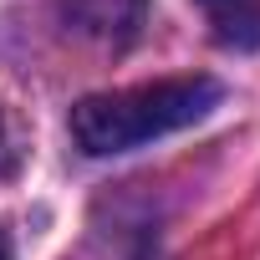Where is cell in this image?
Wrapping results in <instances>:
<instances>
[{"label": "cell", "mask_w": 260, "mask_h": 260, "mask_svg": "<svg viewBox=\"0 0 260 260\" xmlns=\"http://www.w3.org/2000/svg\"><path fill=\"white\" fill-rule=\"evenodd\" d=\"M224 87L204 72L194 77H158L143 87H122V92H97L72 107V143L92 158L112 153H133L153 138H169L179 127L209 117L219 107Z\"/></svg>", "instance_id": "1"}, {"label": "cell", "mask_w": 260, "mask_h": 260, "mask_svg": "<svg viewBox=\"0 0 260 260\" xmlns=\"http://www.w3.org/2000/svg\"><path fill=\"white\" fill-rule=\"evenodd\" d=\"M199 6H209L214 16H230V11H240V6H245V0H199Z\"/></svg>", "instance_id": "2"}, {"label": "cell", "mask_w": 260, "mask_h": 260, "mask_svg": "<svg viewBox=\"0 0 260 260\" xmlns=\"http://www.w3.org/2000/svg\"><path fill=\"white\" fill-rule=\"evenodd\" d=\"M0 260H11V240H6V230H0Z\"/></svg>", "instance_id": "3"}]
</instances>
